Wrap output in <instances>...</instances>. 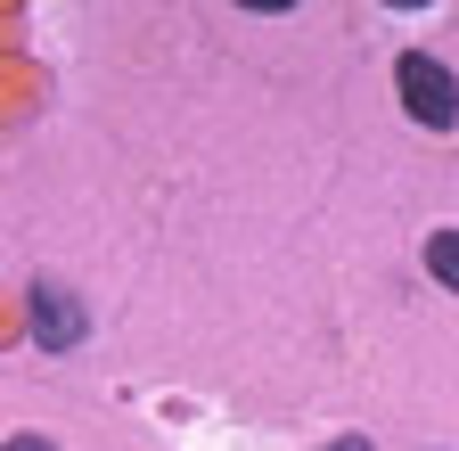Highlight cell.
<instances>
[{
	"label": "cell",
	"mask_w": 459,
	"mask_h": 451,
	"mask_svg": "<svg viewBox=\"0 0 459 451\" xmlns=\"http://www.w3.org/2000/svg\"><path fill=\"white\" fill-rule=\"evenodd\" d=\"M394 82H402V107H411L427 132H451V124H459V82H451V66L427 58V49H411Z\"/></svg>",
	"instance_id": "1"
},
{
	"label": "cell",
	"mask_w": 459,
	"mask_h": 451,
	"mask_svg": "<svg viewBox=\"0 0 459 451\" xmlns=\"http://www.w3.org/2000/svg\"><path fill=\"white\" fill-rule=\"evenodd\" d=\"M33 328H41V345H74L82 336V304L66 288H33Z\"/></svg>",
	"instance_id": "2"
},
{
	"label": "cell",
	"mask_w": 459,
	"mask_h": 451,
	"mask_svg": "<svg viewBox=\"0 0 459 451\" xmlns=\"http://www.w3.org/2000/svg\"><path fill=\"white\" fill-rule=\"evenodd\" d=\"M427 271L459 296V230H435V239H427Z\"/></svg>",
	"instance_id": "3"
},
{
	"label": "cell",
	"mask_w": 459,
	"mask_h": 451,
	"mask_svg": "<svg viewBox=\"0 0 459 451\" xmlns=\"http://www.w3.org/2000/svg\"><path fill=\"white\" fill-rule=\"evenodd\" d=\"M0 451H57L49 435H17V443H0Z\"/></svg>",
	"instance_id": "4"
},
{
	"label": "cell",
	"mask_w": 459,
	"mask_h": 451,
	"mask_svg": "<svg viewBox=\"0 0 459 451\" xmlns=\"http://www.w3.org/2000/svg\"><path fill=\"white\" fill-rule=\"evenodd\" d=\"M328 451H369V443H361V435H344V443H328Z\"/></svg>",
	"instance_id": "5"
}]
</instances>
